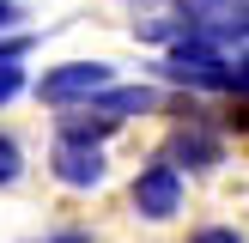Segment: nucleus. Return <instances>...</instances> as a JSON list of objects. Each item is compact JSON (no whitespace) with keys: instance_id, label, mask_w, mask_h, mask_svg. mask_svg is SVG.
Listing matches in <instances>:
<instances>
[{"instance_id":"4","label":"nucleus","mask_w":249,"mask_h":243,"mask_svg":"<svg viewBox=\"0 0 249 243\" xmlns=\"http://www.w3.org/2000/svg\"><path fill=\"white\" fill-rule=\"evenodd\" d=\"M55 176L67 182V189H97L104 182V152L97 146H67V140H55Z\"/></svg>"},{"instance_id":"5","label":"nucleus","mask_w":249,"mask_h":243,"mask_svg":"<svg viewBox=\"0 0 249 243\" xmlns=\"http://www.w3.org/2000/svg\"><path fill=\"white\" fill-rule=\"evenodd\" d=\"M164 164L170 170H207V164H219V134L213 128H182L177 140H170V152H164Z\"/></svg>"},{"instance_id":"7","label":"nucleus","mask_w":249,"mask_h":243,"mask_svg":"<svg viewBox=\"0 0 249 243\" xmlns=\"http://www.w3.org/2000/svg\"><path fill=\"white\" fill-rule=\"evenodd\" d=\"M109 128H116V122H104V116H73L67 128H61V140H67V146H97Z\"/></svg>"},{"instance_id":"3","label":"nucleus","mask_w":249,"mask_h":243,"mask_svg":"<svg viewBox=\"0 0 249 243\" xmlns=\"http://www.w3.org/2000/svg\"><path fill=\"white\" fill-rule=\"evenodd\" d=\"M97 91H109V67L104 61H67V67L43 73V85H36L43 104H73V97H97Z\"/></svg>"},{"instance_id":"1","label":"nucleus","mask_w":249,"mask_h":243,"mask_svg":"<svg viewBox=\"0 0 249 243\" xmlns=\"http://www.w3.org/2000/svg\"><path fill=\"white\" fill-rule=\"evenodd\" d=\"M164 79H177V85H213V91H237L243 97L249 73H243V55L231 61L225 49H213L201 31H182L177 49H170V61H164Z\"/></svg>"},{"instance_id":"10","label":"nucleus","mask_w":249,"mask_h":243,"mask_svg":"<svg viewBox=\"0 0 249 243\" xmlns=\"http://www.w3.org/2000/svg\"><path fill=\"white\" fill-rule=\"evenodd\" d=\"M195 243H243V231H225V225H207V231H195Z\"/></svg>"},{"instance_id":"6","label":"nucleus","mask_w":249,"mask_h":243,"mask_svg":"<svg viewBox=\"0 0 249 243\" xmlns=\"http://www.w3.org/2000/svg\"><path fill=\"white\" fill-rule=\"evenodd\" d=\"M152 104H158L152 85H109V91H97V97H91V116L122 122V116H146Z\"/></svg>"},{"instance_id":"9","label":"nucleus","mask_w":249,"mask_h":243,"mask_svg":"<svg viewBox=\"0 0 249 243\" xmlns=\"http://www.w3.org/2000/svg\"><path fill=\"white\" fill-rule=\"evenodd\" d=\"M12 176H18V146L0 134V182H12Z\"/></svg>"},{"instance_id":"8","label":"nucleus","mask_w":249,"mask_h":243,"mask_svg":"<svg viewBox=\"0 0 249 243\" xmlns=\"http://www.w3.org/2000/svg\"><path fill=\"white\" fill-rule=\"evenodd\" d=\"M18 91H24V67H18V61H0V104L18 97Z\"/></svg>"},{"instance_id":"2","label":"nucleus","mask_w":249,"mask_h":243,"mask_svg":"<svg viewBox=\"0 0 249 243\" xmlns=\"http://www.w3.org/2000/svg\"><path fill=\"white\" fill-rule=\"evenodd\" d=\"M134 213L140 219H177L182 213V170H170L164 158H152L134 176Z\"/></svg>"},{"instance_id":"12","label":"nucleus","mask_w":249,"mask_h":243,"mask_svg":"<svg viewBox=\"0 0 249 243\" xmlns=\"http://www.w3.org/2000/svg\"><path fill=\"white\" fill-rule=\"evenodd\" d=\"M43 243H91L85 231H55V237H43Z\"/></svg>"},{"instance_id":"11","label":"nucleus","mask_w":249,"mask_h":243,"mask_svg":"<svg viewBox=\"0 0 249 243\" xmlns=\"http://www.w3.org/2000/svg\"><path fill=\"white\" fill-rule=\"evenodd\" d=\"M6 24H18V0H0V31Z\"/></svg>"}]
</instances>
